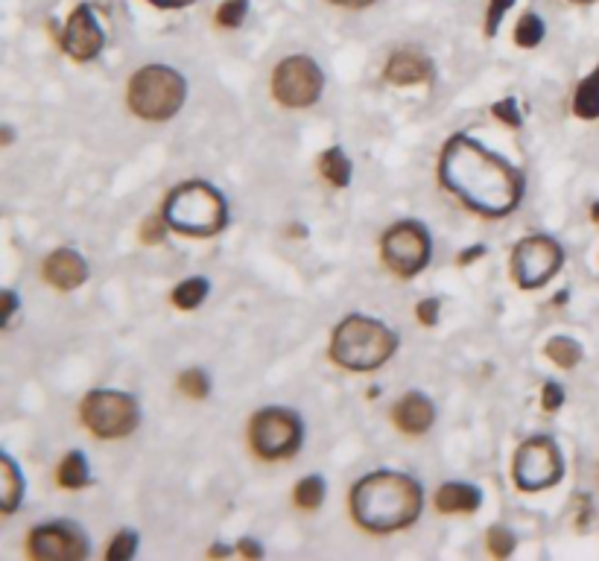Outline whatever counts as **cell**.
Here are the masks:
<instances>
[{
	"mask_svg": "<svg viewBox=\"0 0 599 561\" xmlns=\"http://www.w3.org/2000/svg\"><path fill=\"white\" fill-rule=\"evenodd\" d=\"M395 345H398V337L386 325H380L375 319H366V316H351L339 325L337 334H334L331 357L345 369L369 372V369L383 366L392 357Z\"/></svg>",
	"mask_w": 599,
	"mask_h": 561,
	"instance_id": "3957f363",
	"label": "cell"
},
{
	"mask_svg": "<svg viewBox=\"0 0 599 561\" xmlns=\"http://www.w3.org/2000/svg\"><path fill=\"white\" fill-rule=\"evenodd\" d=\"M147 240H150V243H155V240H158V228H155V225H150V228H147Z\"/></svg>",
	"mask_w": 599,
	"mask_h": 561,
	"instance_id": "74e56055",
	"label": "cell"
},
{
	"mask_svg": "<svg viewBox=\"0 0 599 561\" xmlns=\"http://www.w3.org/2000/svg\"><path fill=\"white\" fill-rule=\"evenodd\" d=\"M562 261V246L553 237L535 234V237H526L518 243V249L512 255V275L524 290H532V287L547 284L559 272Z\"/></svg>",
	"mask_w": 599,
	"mask_h": 561,
	"instance_id": "ba28073f",
	"label": "cell"
},
{
	"mask_svg": "<svg viewBox=\"0 0 599 561\" xmlns=\"http://www.w3.org/2000/svg\"><path fill=\"white\" fill-rule=\"evenodd\" d=\"M30 553L47 561H74L85 556V541L68 524L38 526L30 535Z\"/></svg>",
	"mask_w": 599,
	"mask_h": 561,
	"instance_id": "7c38bea8",
	"label": "cell"
},
{
	"mask_svg": "<svg viewBox=\"0 0 599 561\" xmlns=\"http://www.w3.org/2000/svg\"><path fill=\"white\" fill-rule=\"evenodd\" d=\"M512 3H515V0H491V6H488V18H486L488 36H494V33H497V27H500V18L506 15V9H509Z\"/></svg>",
	"mask_w": 599,
	"mask_h": 561,
	"instance_id": "f546056e",
	"label": "cell"
},
{
	"mask_svg": "<svg viewBox=\"0 0 599 561\" xmlns=\"http://www.w3.org/2000/svg\"><path fill=\"white\" fill-rule=\"evenodd\" d=\"M322 497H325V483L319 477H307L296 486V503L301 509H316L322 506Z\"/></svg>",
	"mask_w": 599,
	"mask_h": 561,
	"instance_id": "d4e9b609",
	"label": "cell"
},
{
	"mask_svg": "<svg viewBox=\"0 0 599 561\" xmlns=\"http://www.w3.org/2000/svg\"><path fill=\"white\" fill-rule=\"evenodd\" d=\"M477 255H483V249H480V246H477V249H471V252H462V258H459V263L474 261Z\"/></svg>",
	"mask_w": 599,
	"mask_h": 561,
	"instance_id": "d590c367",
	"label": "cell"
},
{
	"mask_svg": "<svg viewBox=\"0 0 599 561\" xmlns=\"http://www.w3.org/2000/svg\"><path fill=\"white\" fill-rule=\"evenodd\" d=\"M185 103V79L173 68L150 65L132 76L129 82V106L147 120H167Z\"/></svg>",
	"mask_w": 599,
	"mask_h": 561,
	"instance_id": "5b68a950",
	"label": "cell"
},
{
	"mask_svg": "<svg viewBox=\"0 0 599 561\" xmlns=\"http://www.w3.org/2000/svg\"><path fill=\"white\" fill-rule=\"evenodd\" d=\"M246 9H249V0H225L220 12H217V21L223 27H237V24H243Z\"/></svg>",
	"mask_w": 599,
	"mask_h": 561,
	"instance_id": "4316f807",
	"label": "cell"
},
{
	"mask_svg": "<svg viewBox=\"0 0 599 561\" xmlns=\"http://www.w3.org/2000/svg\"><path fill=\"white\" fill-rule=\"evenodd\" d=\"M205 296H208V281H205V278H188V281H182V284L173 290V301H176V307H182V310L199 307Z\"/></svg>",
	"mask_w": 599,
	"mask_h": 561,
	"instance_id": "603a6c76",
	"label": "cell"
},
{
	"mask_svg": "<svg viewBox=\"0 0 599 561\" xmlns=\"http://www.w3.org/2000/svg\"><path fill=\"white\" fill-rule=\"evenodd\" d=\"M0 509L3 512H12L15 506H18V500H21V491H24V480H21V474H18V468H15V462L9 459V456H3L0 459Z\"/></svg>",
	"mask_w": 599,
	"mask_h": 561,
	"instance_id": "ac0fdd59",
	"label": "cell"
},
{
	"mask_svg": "<svg viewBox=\"0 0 599 561\" xmlns=\"http://www.w3.org/2000/svg\"><path fill=\"white\" fill-rule=\"evenodd\" d=\"M322 173H325V179L328 182H334L337 187L348 185V179H351V161L345 158V152L334 147V150H328L322 155Z\"/></svg>",
	"mask_w": 599,
	"mask_h": 561,
	"instance_id": "44dd1931",
	"label": "cell"
},
{
	"mask_svg": "<svg viewBox=\"0 0 599 561\" xmlns=\"http://www.w3.org/2000/svg\"><path fill=\"white\" fill-rule=\"evenodd\" d=\"M573 112L585 117V120H597L599 117V68L576 88Z\"/></svg>",
	"mask_w": 599,
	"mask_h": 561,
	"instance_id": "d6986e66",
	"label": "cell"
},
{
	"mask_svg": "<svg viewBox=\"0 0 599 561\" xmlns=\"http://www.w3.org/2000/svg\"><path fill=\"white\" fill-rule=\"evenodd\" d=\"M418 319L424 322V325H436V319H439V301L436 299H427L418 304Z\"/></svg>",
	"mask_w": 599,
	"mask_h": 561,
	"instance_id": "4dcf8cb0",
	"label": "cell"
},
{
	"mask_svg": "<svg viewBox=\"0 0 599 561\" xmlns=\"http://www.w3.org/2000/svg\"><path fill=\"white\" fill-rule=\"evenodd\" d=\"M62 47L68 56H74L76 62H88L100 53L103 47V30L100 24L94 21V12L88 3H79L68 24H65V33H62Z\"/></svg>",
	"mask_w": 599,
	"mask_h": 561,
	"instance_id": "4fadbf2b",
	"label": "cell"
},
{
	"mask_svg": "<svg viewBox=\"0 0 599 561\" xmlns=\"http://www.w3.org/2000/svg\"><path fill=\"white\" fill-rule=\"evenodd\" d=\"M395 424H398L404 433H410V436H418V433L430 430V424H433V404H430L424 395L412 392V395H407V398L395 407Z\"/></svg>",
	"mask_w": 599,
	"mask_h": 561,
	"instance_id": "2e32d148",
	"label": "cell"
},
{
	"mask_svg": "<svg viewBox=\"0 0 599 561\" xmlns=\"http://www.w3.org/2000/svg\"><path fill=\"white\" fill-rule=\"evenodd\" d=\"M135 547H138V538H135L132 532H120V535H114L112 547H109L106 556L112 561L132 559V556H135Z\"/></svg>",
	"mask_w": 599,
	"mask_h": 561,
	"instance_id": "83f0119b",
	"label": "cell"
},
{
	"mask_svg": "<svg viewBox=\"0 0 599 561\" xmlns=\"http://www.w3.org/2000/svg\"><path fill=\"white\" fill-rule=\"evenodd\" d=\"M494 114H500L509 126H521V117H518V109H515V100H503L494 106Z\"/></svg>",
	"mask_w": 599,
	"mask_h": 561,
	"instance_id": "d6a6232c",
	"label": "cell"
},
{
	"mask_svg": "<svg viewBox=\"0 0 599 561\" xmlns=\"http://www.w3.org/2000/svg\"><path fill=\"white\" fill-rule=\"evenodd\" d=\"M82 418L91 433L103 439H120L135 430L138 424V404L123 392H91L82 401Z\"/></svg>",
	"mask_w": 599,
	"mask_h": 561,
	"instance_id": "8992f818",
	"label": "cell"
},
{
	"mask_svg": "<svg viewBox=\"0 0 599 561\" xmlns=\"http://www.w3.org/2000/svg\"><path fill=\"white\" fill-rule=\"evenodd\" d=\"M301 442V424L293 412L263 410L252 424V445L263 459H284L296 453Z\"/></svg>",
	"mask_w": 599,
	"mask_h": 561,
	"instance_id": "8fae6325",
	"label": "cell"
},
{
	"mask_svg": "<svg viewBox=\"0 0 599 561\" xmlns=\"http://www.w3.org/2000/svg\"><path fill=\"white\" fill-rule=\"evenodd\" d=\"M179 386H182V389L188 392V398H196V401L208 395V377H205L202 372H196V369H193V372L182 374Z\"/></svg>",
	"mask_w": 599,
	"mask_h": 561,
	"instance_id": "f1b7e54d",
	"label": "cell"
},
{
	"mask_svg": "<svg viewBox=\"0 0 599 561\" xmlns=\"http://www.w3.org/2000/svg\"><path fill=\"white\" fill-rule=\"evenodd\" d=\"M547 354H550V360H553L556 366H562V369H573V366L582 360L579 342H573V339L567 337L550 339V342H547Z\"/></svg>",
	"mask_w": 599,
	"mask_h": 561,
	"instance_id": "7402d4cb",
	"label": "cell"
},
{
	"mask_svg": "<svg viewBox=\"0 0 599 561\" xmlns=\"http://www.w3.org/2000/svg\"><path fill=\"white\" fill-rule=\"evenodd\" d=\"M439 176L450 193H456L468 208L486 217L509 214L524 193L521 176L503 158L486 152L465 135H456L445 147Z\"/></svg>",
	"mask_w": 599,
	"mask_h": 561,
	"instance_id": "6da1fadb",
	"label": "cell"
},
{
	"mask_svg": "<svg viewBox=\"0 0 599 561\" xmlns=\"http://www.w3.org/2000/svg\"><path fill=\"white\" fill-rule=\"evenodd\" d=\"M579 3H588V0H579Z\"/></svg>",
	"mask_w": 599,
	"mask_h": 561,
	"instance_id": "ab89813d",
	"label": "cell"
},
{
	"mask_svg": "<svg viewBox=\"0 0 599 561\" xmlns=\"http://www.w3.org/2000/svg\"><path fill=\"white\" fill-rule=\"evenodd\" d=\"M430 258V237L418 223L392 225L383 237V261L389 263L392 272L410 278L424 269Z\"/></svg>",
	"mask_w": 599,
	"mask_h": 561,
	"instance_id": "30bf717a",
	"label": "cell"
},
{
	"mask_svg": "<svg viewBox=\"0 0 599 561\" xmlns=\"http://www.w3.org/2000/svg\"><path fill=\"white\" fill-rule=\"evenodd\" d=\"M164 220L182 234L211 237L225 225L223 196L205 182H185L167 196Z\"/></svg>",
	"mask_w": 599,
	"mask_h": 561,
	"instance_id": "277c9868",
	"label": "cell"
},
{
	"mask_svg": "<svg viewBox=\"0 0 599 561\" xmlns=\"http://www.w3.org/2000/svg\"><path fill=\"white\" fill-rule=\"evenodd\" d=\"M59 483L65 488H82L91 483L88 465H85V456H82V453H71V456L62 459V465H59Z\"/></svg>",
	"mask_w": 599,
	"mask_h": 561,
	"instance_id": "ffe728a7",
	"label": "cell"
},
{
	"mask_svg": "<svg viewBox=\"0 0 599 561\" xmlns=\"http://www.w3.org/2000/svg\"><path fill=\"white\" fill-rule=\"evenodd\" d=\"M85 275H88V266L71 249L53 252L47 258V263H44V278L53 287H59V290H74V287H79L85 281Z\"/></svg>",
	"mask_w": 599,
	"mask_h": 561,
	"instance_id": "5bb4252c",
	"label": "cell"
},
{
	"mask_svg": "<svg viewBox=\"0 0 599 561\" xmlns=\"http://www.w3.org/2000/svg\"><path fill=\"white\" fill-rule=\"evenodd\" d=\"M594 223L599 225V202H597V205H594Z\"/></svg>",
	"mask_w": 599,
	"mask_h": 561,
	"instance_id": "f35d334b",
	"label": "cell"
},
{
	"mask_svg": "<svg viewBox=\"0 0 599 561\" xmlns=\"http://www.w3.org/2000/svg\"><path fill=\"white\" fill-rule=\"evenodd\" d=\"M562 453L553 445V439L538 436L524 442L515 453V483L524 491H541L547 486H556L562 480Z\"/></svg>",
	"mask_w": 599,
	"mask_h": 561,
	"instance_id": "52a82bcc",
	"label": "cell"
},
{
	"mask_svg": "<svg viewBox=\"0 0 599 561\" xmlns=\"http://www.w3.org/2000/svg\"><path fill=\"white\" fill-rule=\"evenodd\" d=\"M152 6H161V9H182V6H190L193 0H150Z\"/></svg>",
	"mask_w": 599,
	"mask_h": 561,
	"instance_id": "836d02e7",
	"label": "cell"
},
{
	"mask_svg": "<svg viewBox=\"0 0 599 561\" xmlns=\"http://www.w3.org/2000/svg\"><path fill=\"white\" fill-rule=\"evenodd\" d=\"M436 506L442 512H474L480 506V491L474 486H465V483H448L439 488Z\"/></svg>",
	"mask_w": 599,
	"mask_h": 561,
	"instance_id": "e0dca14e",
	"label": "cell"
},
{
	"mask_svg": "<svg viewBox=\"0 0 599 561\" xmlns=\"http://www.w3.org/2000/svg\"><path fill=\"white\" fill-rule=\"evenodd\" d=\"M488 550H491L494 556L506 559V556L515 550V535H512L509 529H503V526L488 529Z\"/></svg>",
	"mask_w": 599,
	"mask_h": 561,
	"instance_id": "484cf974",
	"label": "cell"
},
{
	"mask_svg": "<svg viewBox=\"0 0 599 561\" xmlns=\"http://www.w3.org/2000/svg\"><path fill=\"white\" fill-rule=\"evenodd\" d=\"M433 76L430 62L415 53V50H401L389 59L386 65V79L395 82V85H418V82H427Z\"/></svg>",
	"mask_w": 599,
	"mask_h": 561,
	"instance_id": "9a60e30c",
	"label": "cell"
},
{
	"mask_svg": "<svg viewBox=\"0 0 599 561\" xmlns=\"http://www.w3.org/2000/svg\"><path fill=\"white\" fill-rule=\"evenodd\" d=\"M331 3H337V6H351V9H363V6H369V3H375V0H331Z\"/></svg>",
	"mask_w": 599,
	"mask_h": 561,
	"instance_id": "e575fe53",
	"label": "cell"
},
{
	"mask_svg": "<svg viewBox=\"0 0 599 561\" xmlns=\"http://www.w3.org/2000/svg\"><path fill=\"white\" fill-rule=\"evenodd\" d=\"M541 38H544V21L538 15H532V12H526L524 18L518 21V27H515V41L521 47H538Z\"/></svg>",
	"mask_w": 599,
	"mask_h": 561,
	"instance_id": "cb8c5ba5",
	"label": "cell"
},
{
	"mask_svg": "<svg viewBox=\"0 0 599 561\" xmlns=\"http://www.w3.org/2000/svg\"><path fill=\"white\" fill-rule=\"evenodd\" d=\"M351 509L357 524L369 532H392L410 526L421 512V486L404 477L380 471L363 477L351 491Z\"/></svg>",
	"mask_w": 599,
	"mask_h": 561,
	"instance_id": "7a4b0ae2",
	"label": "cell"
},
{
	"mask_svg": "<svg viewBox=\"0 0 599 561\" xmlns=\"http://www.w3.org/2000/svg\"><path fill=\"white\" fill-rule=\"evenodd\" d=\"M3 301H6V319H9V316H12V310H15V296H12V293H6V296H3Z\"/></svg>",
	"mask_w": 599,
	"mask_h": 561,
	"instance_id": "8d00e7d4",
	"label": "cell"
},
{
	"mask_svg": "<svg viewBox=\"0 0 599 561\" xmlns=\"http://www.w3.org/2000/svg\"><path fill=\"white\" fill-rule=\"evenodd\" d=\"M272 91L278 103L290 109H304L319 100L322 94V71L313 59L307 56H290L275 68Z\"/></svg>",
	"mask_w": 599,
	"mask_h": 561,
	"instance_id": "9c48e42d",
	"label": "cell"
},
{
	"mask_svg": "<svg viewBox=\"0 0 599 561\" xmlns=\"http://www.w3.org/2000/svg\"><path fill=\"white\" fill-rule=\"evenodd\" d=\"M562 401H564V392H562V386H556V383H547L544 386V410H559L562 407Z\"/></svg>",
	"mask_w": 599,
	"mask_h": 561,
	"instance_id": "1f68e13d",
	"label": "cell"
}]
</instances>
